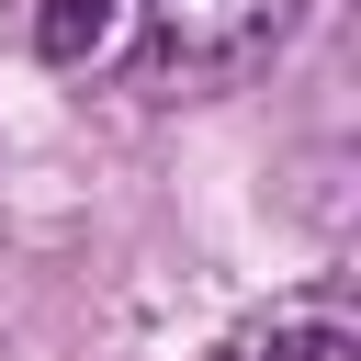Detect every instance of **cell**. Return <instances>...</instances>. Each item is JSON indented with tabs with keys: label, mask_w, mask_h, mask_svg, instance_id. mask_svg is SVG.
<instances>
[{
	"label": "cell",
	"mask_w": 361,
	"mask_h": 361,
	"mask_svg": "<svg viewBox=\"0 0 361 361\" xmlns=\"http://www.w3.org/2000/svg\"><path fill=\"white\" fill-rule=\"evenodd\" d=\"M305 0H147V79L169 90H226L248 79L282 34H293Z\"/></svg>",
	"instance_id": "6da1fadb"
},
{
	"label": "cell",
	"mask_w": 361,
	"mask_h": 361,
	"mask_svg": "<svg viewBox=\"0 0 361 361\" xmlns=\"http://www.w3.org/2000/svg\"><path fill=\"white\" fill-rule=\"evenodd\" d=\"M226 361H361V327L338 293H282L271 316H248L226 338Z\"/></svg>",
	"instance_id": "7a4b0ae2"
},
{
	"label": "cell",
	"mask_w": 361,
	"mask_h": 361,
	"mask_svg": "<svg viewBox=\"0 0 361 361\" xmlns=\"http://www.w3.org/2000/svg\"><path fill=\"white\" fill-rule=\"evenodd\" d=\"M113 11H124V0H45V11H34L45 68H90V56L113 45Z\"/></svg>",
	"instance_id": "3957f363"
}]
</instances>
